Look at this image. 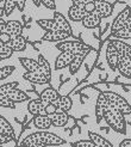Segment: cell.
I'll list each match as a JSON object with an SVG mask.
<instances>
[{
  "label": "cell",
  "mask_w": 131,
  "mask_h": 147,
  "mask_svg": "<svg viewBox=\"0 0 131 147\" xmlns=\"http://www.w3.org/2000/svg\"><path fill=\"white\" fill-rule=\"evenodd\" d=\"M110 41L116 47V49H117L119 55L131 59V46L130 45H128L126 42H123L122 40H116V38H111Z\"/></svg>",
  "instance_id": "obj_18"
},
{
  "label": "cell",
  "mask_w": 131,
  "mask_h": 147,
  "mask_svg": "<svg viewBox=\"0 0 131 147\" xmlns=\"http://www.w3.org/2000/svg\"><path fill=\"white\" fill-rule=\"evenodd\" d=\"M16 4H17L18 10L20 12H23L25 9V5H26V0H16Z\"/></svg>",
  "instance_id": "obj_44"
},
{
  "label": "cell",
  "mask_w": 131,
  "mask_h": 147,
  "mask_svg": "<svg viewBox=\"0 0 131 147\" xmlns=\"http://www.w3.org/2000/svg\"><path fill=\"white\" fill-rule=\"evenodd\" d=\"M51 119V124L54 127H57V128H61V127H64L67 124L68 120H69V116L67 113H56L54 115L50 116Z\"/></svg>",
  "instance_id": "obj_22"
},
{
  "label": "cell",
  "mask_w": 131,
  "mask_h": 147,
  "mask_svg": "<svg viewBox=\"0 0 131 147\" xmlns=\"http://www.w3.org/2000/svg\"><path fill=\"white\" fill-rule=\"evenodd\" d=\"M57 113V107L55 104H48L44 107V114L47 116H51Z\"/></svg>",
  "instance_id": "obj_39"
},
{
  "label": "cell",
  "mask_w": 131,
  "mask_h": 147,
  "mask_svg": "<svg viewBox=\"0 0 131 147\" xmlns=\"http://www.w3.org/2000/svg\"><path fill=\"white\" fill-rule=\"evenodd\" d=\"M36 135L41 139V141L45 146H61L66 144V140H63L62 138L54 133H50V131H45V130L37 131Z\"/></svg>",
  "instance_id": "obj_4"
},
{
  "label": "cell",
  "mask_w": 131,
  "mask_h": 147,
  "mask_svg": "<svg viewBox=\"0 0 131 147\" xmlns=\"http://www.w3.org/2000/svg\"><path fill=\"white\" fill-rule=\"evenodd\" d=\"M88 136H90V140L97 147H113L112 144L108 140H106L104 136L94 133V131H88Z\"/></svg>",
  "instance_id": "obj_24"
},
{
  "label": "cell",
  "mask_w": 131,
  "mask_h": 147,
  "mask_svg": "<svg viewBox=\"0 0 131 147\" xmlns=\"http://www.w3.org/2000/svg\"><path fill=\"white\" fill-rule=\"evenodd\" d=\"M11 140H12V139L10 136H7L5 134H0V146H3L5 144H7V142H10Z\"/></svg>",
  "instance_id": "obj_43"
},
{
  "label": "cell",
  "mask_w": 131,
  "mask_h": 147,
  "mask_svg": "<svg viewBox=\"0 0 131 147\" xmlns=\"http://www.w3.org/2000/svg\"><path fill=\"white\" fill-rule=\"evenodd\" d=\"M130 14H131V9L129 6H126L124 10L120 11V13L118 14L117 17H116V19L113 20V23H112V26H111L112 32L117 31V30H120V29H123V28H125V23H126V20H128Z\"/></svg>",
  "instance_id": "obj_7"
},
{
  "label": "cell",
  "mask_w": 131,
  "mask_h": 147,
  "mask_svg": "<svg viewBox=\"0 0 131 147\" xmlns=\"http://www.w3.org/2000/svg\"><path fill=\"white\" fill-rule=\"evenodd\" d=\"M6 23H7V22H5L3 18H0V32H4V31H5Z\"/></svg>",
  "instance_id": "obj_47"
},
{
  "label": "cell",
  "mask_w": 131,
  "mask_h": 147,
  "mask_svg": "<svg viewBox=\"0 0 131 147\" xmlns=\"http://www.w3.org/2000/svg\"><path fill=\"white\" fill-rule=\"evenodd\" d=\"M16 7H17L16 0H5L4 7H3V14L4 16H10Z\"/></svg>",
  "instance_id": "obj_34"
},
{
  "label": "cell",
  "mask_w": 131,
  "mask_h": 147,
  "mask_svg": "<svg viewBox=\"0 0 131 147\" xmlns=\"http://www.w3.org/2000/svg\"><path fill=\"white\" fill-rule=\"evenodd\" d=\"M0 128L3 129V131H4V134H5V135L10 136L12 140H13V139H14V131H13V128H12V126H11V123L7 121L4 116H1V115H0Z\"/></svg>",
  "instance_id": "obj_31"
},
{
  "label": "cell",
  "mask_w": 131,
  "mask_h": 147,
  "mask_svg": "<svg viewBox=\"0 0 131 147\" xmlns=\"http://www.w3.org/2000/svg\"><path fill=\"white\" fill-rule=\"evenodd\" d=\"M105 57H106L107 65L110 66V68H111L112 71H117V68H118L119 54H118L117 49H116V47L112 45V42H111V41H108V43H107Z\"/></svg>",
  "instance_id": "obj_5"
},
{
  "label": "cell",
  "mask_w": 131,
  "mask_h": 147,
  "mask_svg": "<svg viewBox=\"0 0 131 147\" xmlns=\"http://www.w3.org/2000/svg\"><path fill=\"white\" fill-rule=\"evenodd\" d=\"M11 41V36L7 34V32H0V42L3 45H9V42Z\"/></svg>",
  "instance_id": "obj_42"
},
{
  "label": "cell",
  "mask_w": 131,
  "mask_h": 147,
  "mask_svg": "<svg viewBox=\"0 0 131 147\" xmlns=\"http://www.w3.org/2000/svg\"><path fill=\"white\" fill-rule=\"evenodd\" d=\"M84 6H76V5H72L68 9V17L73 22H82V19L86 17V11L84 10Z\"/></svg>",
  "instance_id": "obj_15"
},
{
  "label": "cell",
  "mask_w": 131,
  "mask_h": 147,
  "mask_svg": "<svg viewBox=\"0 0 131 147\" xmlns=\"http://www.w3.org/2000/svg\"><path fill=\"white\" fill-rule=\"evenodd\" d=\"M18 87V83L17 82H11L0 86V96H7L9 93H11L14 89Z\"/></svg>",
  "instance_id": "obj_33"
},
{
  "label": "cell",
  "mask_w": 131,
  "mask_h": 147,
  "mask_svg": "<svg viewBox=\"0 0 131 147\" xmlns=\"http://www.w3.org/2000/svg\"><path fill=\"white\" fill-rule=\"evenodd\" d=\"M19 61H20L21 66L26 69V72H37V71H39L37 60H33V59H30V57H20Z\"/></svg>",
  "instance_id": "obj_28"
},
{
  "label": "cell",
  "mask_w": 131,
  "mask_h": 147,
  "mask_svg": "<svg viewBox=\"0 0 131 147\" xmlns=\"http://www.w3.org/2000/svg\"><path fill=\"white\" fill-rule=\"evenodd\" d=\"M55 105L57 107V109H60L62 113H68L73 107V102L69 96H60V98L57 99Z\"/></svg>",
  "instance_id": "obj_27"
},
{
  "label": "cell",
  "mask_w": 131,
  "mask_h": 147,
  "mask_svg": "<svg viewBox=\"0 0 131 147\" xmlns=\"http://www.w3.org/2000/svg\"><path fill=\"white\" fill-rule=\"evenodd\" d=\"M24 79L30 82L32 84H37V85H44V84H48L50 80L43 74L42 72L37 71V72H26L24 73Z\"/></svg>",
  "instance_id": "obj_10"
},
{
  "label": "cell",
  "mask_w": 131,
  "mask_h": 147,
  "mask_svg": "<svg viewBox=\"0 0 131 147\" xmlns=\"http://www.w3.org/2000/svg\"><path fill=\"white\" fill-rule=\"evenodd\" d=\"M21 146L23 147H48L41 141V139L36 135V133L26 136L23 140V142H21Z\"/></svg>",
  "instance_id": "obj_26"
},
{
  "label": "cell",
  "mask_w": 131,
  "mask_h": 147,
  "mask_svg": "<svg viewBox=\"0 0 131 147\" xmlns=\"http://www.w3.org/2000/svg\"><path fill=\"white\" fill-rule=\"evenodd\" d=\"M37 63H38V68H39V72H42L49 80L51 79V67H50V63L47 59L43 56V55H38L37 57Z\"/></svg>",
  "instance_id": "obj_23"
},
{
  "label": "cell",
  "mask_w": 131,
  "mask_h": 147,
  "mask_svg": "<svg viewBox=\"0 0 131 147\" xmlns=\"http://www.w3.org/2000/svg\"><path fill=\"white\" fill-rule=\"evenodd\" d=\"M7 46L13 50V53L14 51H24L26 49V40L20 35V36H17V37L11 38Z\"/></svg>",
  "instance_id": "obj_21"
},
{
  "label": "cell",
  "mask_w": 131,
  "mask_h": 147,
  "mask_svg": "<svg viewBox=\"0 0 131 147\" xmlns=\"http://www.w3.org/2000/svg\"><path fill=\"white\" fill-rule=\"evenodd\" d=\"M125 28H131V14L129 16L128 20H126V23H125Z\"/></svg>",
  "instance_id": "obj_48"
},
{
  "label": "cell",
  "mask_w": 131,
  "mask_h": 147,
  "mask_svg": "<svg viewBox=\"0 0 131 147\" xmlns=\"http://www.w3.org/2000/svg\"><path fill=\"white\" fill-rule=\"evenodd\" d=\"M90 0H72L73 5H76V6H81V5H85L86 3H88Z\"/></svg>",
  "instance_id": "obj_46"
},
{
  "label": "cell",
  "mask_w": 131,
  "mask_h": 147,
  "mask_svg": "<svg viewBox=\"0 0 131 147\" xmlns=\"http://www.w3.org/2000/svg\"><path fill=\"white\" fill-rule=\"evenodd\" d=\"M100 22H101V18L99 17V14L94 11L92 13H87L86 14V17L81 22V24L87 29H94V28L99 26Z\"/></svg>",
  "instance_id": "obj_19"
},
{
  "label": "cell",
  "mask_w": 131,
  "mask_h": 147,
  "mask_svg": "<svg viewBox=\"0 0 131 147\" xmlns=\"http://www.w3.org/2000/svg\"><path fill=\"white\" fill-rule=\"evenodd\" d=\"M0 147H1V146H0Z\"/></svg>",
  "instance_id": "obj_54"
},
{
  "label": "cell",
  "mask_w": 131,
  "mask_h": 147,
  "mask_svg": "<svg viewBox=\"0 0 131 147\" xmlns=\"http://www.w3.org/2000/svg\"><path fill=\"white\" fill-rule=\"evenodd\" d=\"M32 3H33V5L35 6H41V0H32Z\"/></svg>",
  "instance_id": "obj_49"
},
{
  "label": "cell",
  "mask_w": 131,
  "mask_h": 147,
  "mask_svg": "<svg viewBox=\"0 0 131 147\" xmlns=\"http://www.w3.org/2000/svg\"><path fill=\"white\" fill-rule=\"evenodd\" d=\"M117 71H119V73H120L123 77L131 78V59L119 55Z\"/></svg>",
  "instance_id": "obj_16"
},
{
  "label": "cell",
  "mask_w": 131,
  "mask_h": 147,
  "mask_svg": "<svg viewBox=\"0 0 131 147\" xmlns=\"http://www.w3.org/2000/svg\"><path fill=\"white\" fill-rule=\"evenodd\" d=\"M7 98H9L10 100H12L14 104H16V103H21V102H26L27 99H30L29 98V96L27 94L24 92V91H21V90H19L18 87L17 89H14L11 93H9L6 96Z\"/></svg>",
  "instance_id": "obj_25"
},
{
  "label": "cell",
  "mask_w": 131,
  "mask_h": 147,
  "mask_svg": "<svg viewBox=\"0 0 131 147\" xmlns=\"http://www.w3.org/2000/svg\"><path fill=\"white\" fill-rule=\"evenodd\" d=\"M0 134H4V131H3V129L0 128Z\"/></svg>",
  "instance_id": "obj_51"
},
{
  "label": "cell",
  "mask_w": 131,
  "mask_h": 147,
  "mask_svg": "<svg viewBox=\"0 0 131 147\" xmlns=\"http://www.w3.org/2000/svg\"><path fill=\"white\" fill-rule=\"evenodd\" d=\"M37 25L41 26L43 30H45V31H51V30H59L57 29V24H56V22L53 19H38L37 22Z\"/></svg>",
  "instance_id": "obj_30"
},
{
  "label": "cell",
  "mask_w": 131,
  "mask_h": 147,
  "mask_svg": "<svg viewBox=\"0 0 131 147\" xmlns=\"http://www.w3.org/2000/svg\"><path fill=\"white\" fill-rule=\"evenodd\" d=\"M32 122H33V126L39 129V130H48L50 127L53 126L51 124V119L50 116H47V115H37V116H33L32 119Z\"/></svg>",
  "instance_id": "obj_14"
},
{
  "label": "cell",
  "mask_w": 131,
  "mask_h": 147,
  "mask_svg": "<svg viewBox=\"0 0 131 147\" xmlns=\"http://www.w3.org/2000/svg\"><path fill=\"white\" fill-rule=\"evenodd\" d=\"M72 147H97L91 140H79L76 142H73Z\"/></svg>",
  "instance_id": "obj_38"
},
{
  "label": "cell",
  "mask_w": 131,
  "mask_h": 147,
  "mask_svg": "<svg viewBox=\"0 0 131 147\" xmlns=\"http://www.w3.org/2000/svg\"><path fill=\"white\" fill-rule=\"evenodd\" d=\"M93 3H100V1H105V0H91Z\"/></svg>",
  "instance_id": "obj_50"
},
{
  "label": "cell",
  "mask_w": 131,
  "mask_h": 147,
  "mask_svg": "<svg viewBox=\"0 0 131 147\" xmlns=\"http://www.w3.org/2000/svg\"><path fill=\"white\" fill-rule=\"evenodd\" d=\"M41 5H43L45 9H49V10H56L55 0H41Z\"/></svg>",
  "instance_id": "obj_40"
},
{
  "label": "cell",
  "mask_w": 131,
  "mask_h": 147,
  "mask_svg": "<svg viewBox=\"0 0 131 147\" xmlns=\"http://www.w3.org/2000/svg\"><path fill=\"white\" fill-rule=\"evenodd\" d=\"M104 120L108 124V127L113 130L118 131L120 134L126 133V121L123 115L117 108H114L111 103L108 104L106 111L104 114Z\"/></svg>",
  "instance_id": "obj_1"
},
{
  "label": "cell",
  "mask_w": 131,
  "mask_h": 147,
  "mask_svg": "<svg viewBox=\"0 0 131 147\" xmlns=\"http://www.w3.org/2000/svg\"><path fill=\"white\" fill-rule=\"evenodd\" d=\"M56 49L61 53H70L73 55H87L92 51V47L80 40H66L56 43Z\"/></svg>",
  "instance_id": "obj_2"
},
{
  "label": "cell",
  "mask_w": 131,
  "mask_h": 147,
  "mask_svg": "<svg viewBox=\"0 0 131 147\" xmlns=\"http://www.w3.org/2000/svg\"><path fill=\"white\" fill-rule=\"evenodd\" d=\"M0 107L6 108V109H14L16 104L12 100H10L6 96H0Z\"/></svg>",
  "instance_id": "obj_37"
},
{
  "label": "cell",
  "mask_w": 131,
  "mask_h": 147,
  "mask_svg": "<svg viewBox=\"0 0 131 147\" xmlns=\"http://www.w3.org/2000/svg\"><path fill=\"white\" fill-rule=\"evenodd\" d=\"M85 55H75L74 59H73V61L70 62L69 65V73L70 74H75V73L80 69V67H81V65L84 63L85 61Z\"/></svg>",
  "instance_id": "obj_29"
},
{
  "label": "cell",
  "mask_w": 131,
  "mask_h": 147,
  "mask_svg": "<svg viewBox=\"0 0 131 147\" xmlns=\"http://www.w3.org/2000/svg\"><path fill=\"white\" fill-rule=\"evenodd\" d=\"M111 38L116 40H130L131 38V28H123L120 30H117L112 32Z\"/></svg>",
  "instance_id": "obj_32"
},
{
  "label": "cell",
  "mask_w": 131,
  "mask_h": 147,
  "mask_svg": "<svg viewBox=\"0 0 131 147\" xmlns=\"http://www.w3.org/2000/svg\"><path fill=\"white\" fill-rule=\"evenodd\" d=\"M84 10L86 11V13H92L96 11V3H93V1H90L88 3H86L85 6H84Z\"/></svg>",
  "instance_id": "obj_41"
},
{
  "label": "cell",
  "mask_w": 131,
  "mask_h": 147,
  "mask_svg": "<svg viewBox=\"0 0 131 147\" xmlns=\"http://www.w3.org/2000/svg\"><path fill=\"white\" fill-rule=\"evenodd\" d=\"M74 56L75 55H73L70 53H60L55 60V69H63L66 67H69Z\"/></svg>",
  "instance_id": "obj_17"
},
{
  "label": "cell",
  "mask_w": 131,
  "mask_h": 147,
  "mask_svg": "<svg viewBox=\"0 0 131 147\" xmlns=\"http://www.w3.org/2000/svg\"><path fill=\"white\" fill-rule=\"evenodd\" d=\"M96 12L99 14V17L101 19L107 18L112 14L113 6H112L111 3H108L107 0H105V1H100V3H96Z\"/></svg>",
  "instance_id": "obj_13"
},
{
  "label": "cell",
  "mask_w": 131,
  "mask_h": 147,
  "mask_svg": "<svg viewBox=\"0 0 131 147\" xmlns=\"http://www.w3.org/2000/svg\"><path fill=\"white\" fill-rule=\"evenodd\" d=\"M108 104H110V102H108V99L106 98L104 92H101L99 96H98V99H97V103H96V117H97V122H100L101 120L104 119V114L106 111Z\"/></svg>",
  "instance_id": "obj_8"
},
{
  "label": "cell",
  "mask_w": 131,
  "mask_h": 147,
  "mask_svg": "<svg viewBox=\"0 0 131 147\" xmlns=\"http://www.w3.org/2000/svg\"><path fill=\"white\" fill-rule=\"evenodd\" d=\"M119 147H131V139L130 138L124 139V140L119 144Z\"/></svg>",
  "instance_id": "obj_45"
},
{
  "label": "cell",
  "mask_w": 131,
  "mask_h": 147,
  "mask_svg": "<svg viewBox=\"0 0 131 147\" xmlns=\"http://www.w3.org/2000/svg\"><path fill=\"white\" fill-rule=\"evenodd\" d=\"M13 54V50L7 45H0V60H6L10 59Z\"/></svg>",
  "instance_id": "obj_35"
},
{
  "label": "cell",
  "mask_w": 131,
  "mask_h": 147,
  "mask_svg": "<svg viewBox=\"0 0 131 147\" xmlns=\"http://www.w3.org/2000/svg\"><path fill=\"white\" fill-rule=\"evenodd\" d=\"M3 1H5V0H0V3H3Z\"/></svg>",
  "instance_id": "obj_52"
},
{
  "label": "cell",
  "mask_w": 131,
  "mask_h": 147,
  "mask_svg": "<svg viewBox=\"0 0 131 147\" xmlns=\"http://www.w3.org/2000/svg\"><path fill=\"white\" fill-rule=\"evenodd\" d=\"M14 69H16L14 66H5V67L0 68V80H4L6 78H9L13 73Z\"/></svg>",
  "instance_id": "obj_36"
},
{
  "label": "cell",
  "mask_w": 131,
  "mask_h": 147,
  "mask_svg": "<svg viewBox=\"0 0 131 147\" xmlns=\"http://www.w3.org/2000/svg\"><path fill=\"white\" fill-rule=\"evenodd\" d=\"M27 111L33 116L37 115H45L44 114V105L42 104L39 99H29L27 102Z\"/></svg>",
  "instance_id": "obj_20"
},
{
  "label": "cell",
  "mask_w": 131,
  "mask_h": 147,
  "mask_svg": "<svg viewBox=\"0 0 131 147\" xmlns=\"http://www.w3.org/2000/svg\"><path fill=\"white\" fill-rule=\"evenodd\" d=\"M60 98V93L56 90H54L53 87H48V89L43 90L39 94V100L42 102L43 105H48V104H56L57 99Z\"/></svg>",
  "instance_id": "obj_6"
},
{
  "label": "cell",
  "mask_w": 131,
  "mask_h": 147,
  "mask_svg": "<svg viewBox=\"0 0 131 147\" xmlns=\"http://www.w3.org/2000/svg\"><path fill=\"white\" fill-rule=\"evenodd\" d=\"M5 32L9 34L11 36V38L20 36L21 32H23V24H21L19 20H9L6 23Z\"/></svg>",
  "instance_id": "obj_12"
},
{
  "label": "cell",
  "mask_w": 131,
  "mask_h": 147,
  "mask_svg": "<svg viewBox=\"0 0 131 147\" xmlns=\"http://www.w3.org/2000/svg\"><path fill=\"white\" fill-rule=\"evenodd\" d=\"M54 20L56 22L57 29H59V30L66 32V34L69 36V37H70V36H73V31H72V28H70L69 22L66 19V17L63 16L62 13L55 12V13H54Z\"/></svg>",
  "instance_id": "obj_11"
},
{
  "label": "cell",
  "mask_w": 131,
  "mask_h": 147,
  "mask_svg": "<svg viewBox=\"0 0 131 147\" xmlns=\"http://www.w3.org/2000/svg\"><path fill=\"white\" fill-rule=\"evenodd\" d=\"M104 94L108 99V102H110L114 108H117L123 115H130L131 114V105L129 104L128 100L124 97H122L118 93L111 92V91H105Z\"/></svg>",
  "instance_id": "obj_3"
},
{
  "label": "cell",
  "mask_w": 131,
  "mask_h": 147,
  "mask_svg": "<svg viewBox=\"0 0 131 147\" xmlns=\"http://www.w3.org/2000/svg\"><path fill=\"white\" fill-rule=\"evenodd\" d=\"M69 36L61 31V30H51V31H45V34L42 36V41H47V42H62L68 40Z\"/></svg>",
  "instance_id": "obj_9"
},
{
  "label": "cell",
  "mask_w": 131,
  "mask_h": 147,
  "mask_svg": "<svg viewBox=\"0 0 131 147\" xmlns=\"http://www.w3.org/2000/svg\"><path fill=\"white\" fill-rule=\"evenodd\" d=\"M0 45H3V43H1V42H0Z\"/></svg>",
  "instance_id": "obj_53"
}]
</instances>
